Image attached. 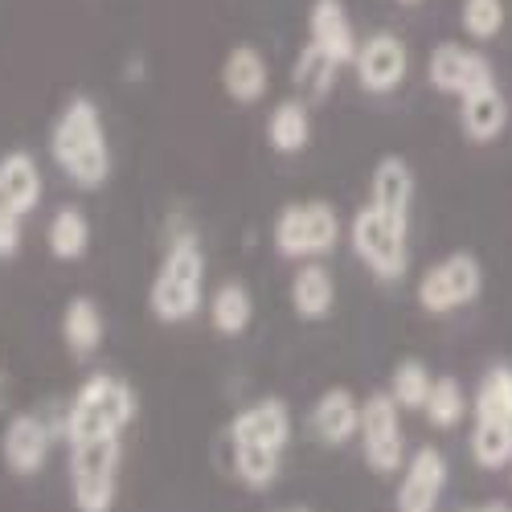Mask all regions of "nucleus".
Instances as JSON below:
<instances>
[{"instance_id":"nucleus-2","label":"nucleus","mask_w":512,"mask_h":512,"mask_svg":"<svg viewBox=\"0 0 512 512\" xmlns=\"http://www.w3.org/2000/svg\"><path fill=\"white\" fill-rule=\"evenodd\" d=\"M201 300H205V250L197 230L181 226L168 234V246L148 287V308L160 324H185L201 312Z\"/></svg>"},{"instance_id":"nucleus-20","label":"nucleus","mask_w":512,"mask_h":512,"mask_svg":"<svg viewBox=\"0 0 512 512\" xmlns=\"http://www.w3.org/2000/svg\"><path fill=\"white\" fill-rule=\"evenodd\" d=\"M459 127L472 144H492L508 127V99L500 95V87H484L476 95H463L459 99Z\"/></svg>"},{"instance_id":"nucleus-28","label":"nucleus","mask_w":512,"mask_h":512,"mask_svg":"<svg viewBox=\"0 0 512 512\" xmlns=\"http://www.w3.org/2000/svg\"><path fill=\"white\" fill-rule=\"evenodd\" d=\"M431 390H435V377H431V369H426L418 357H410V361H402V365L394 369L390 394H394V402H398L402 410H422L426 398H431Z\"/></svg>"},{"instance_id":"nucleus-7","label":"nucleus","mask_w":512,"mask_h":512,"mask_svg":"<svg viewBox=\"0 0 512 512\" xmlns=\"http://www.w3.org/2000/svg\"><path fill=\"white\" fill-rule=\"evenodd\" d=\"M484 291V267L476 254L455 250L447 259H439L435 267H426V275L418 279V308L431 316H447L459 312L472 300H480Z\"/></svg>"},{"instance_id":"nucleus-14","label":"nucleus","mask_w":512,"mask_h":512,"mask_svg":"<svg viewBox=\"0 0 512 512\" xmlns=\"http://www.w3.org/2000/svg\"><path fill=\"white\" fill-rule=\"evenodd\" d=\"M308 41H316V46L324 54H332L340 66H353L361 41H357V29H353V17L345 9V0H312Z\"/></svg>"},{"instance_id":"nucleus-19","label":"nucleus","mask_w":512,"mask_h":512,"mask_svg":"<svg viewBox=\"0 0 512 512\" xmlns=\"http://www.w3.org/2000/svg\"><path fill=\"white\" fill-rule=\"evenodd\" d=\"M0 189L9 197V209L29 218V213L41 205V193H46V181H41V164L33 152L13 148L0 156Z\"/></svg>"},{"instance_id":"nucleus-18","label":"nucleus","mask_w":512,"mask_h":512,"mask_svg":"<svg viewBox=\"0 0 512 512\" xmlns=\"http://www.w3.org/2000/svg\"><path fill=\"white\" fill-rule=\"evenodd\" d=\"M103 336H107V320L103 308L91 300V295H74V300L62 308V340H66V353L74 361H91L103 349Z\"/></svg>"},{"instance_id":"nucleus-25","label":"nucleus","mask_w":512,"mask_h":512,"mask_svg":"<svg viewBox=\"0 0 512 512\" xmlns=\"http://www.w3.org/2000/svg\"><path fill=\"white\" fill-rule=\"evenodd\" d=\"M230 467L238 484L263 492L279 480V467H283V451L279 447H263V443H230Z\"/></svg>"},{"instance_id":"nucleus-4","label":"nucleus","mask_w":512,"mask_h":512,"mask_svg":"<svg viewBox=\"0 0 512 512\" xmlns=\"http://www.w3.org/2000/svg\"><path fill=\"white\" fill-rule=\"evenodd\" d=\"M123 435L70 443V496L78 512H111L119 492Z\"/></svg>"},{"instance_id":"nucleus-3","label":"nucleus","mask_w":512,"mask_h":512,"mask_svg":"<svg viewBox=\"0 0 512 512\" xmlns=\"http://www.w3.org/2000/svg\"><path fill=\"white\" fill-rule=\"evenodd\" d=\"M140 402L136 390L127 386L115 373H91L82 386L74 390L66 414H62V435L66 443L82 439H103V435H123L132 426Z\"/></svg>"},{"instance_id":"nucleus-9","label":"nucleus","mask_w":512,"mask_h":512,"mask_svg":"<svg viewBox=\"0 0 512 512\" xmlns=\"http://www.w3.org/2000/svg\"><path fill=\"white\" fill-rule=\"evenodd\" d=\"M353 74H357V87L369 91V95H394L406 74H410V50L406 41L390 29L381 33H369L361 46H357V58H353Z\"/></svg>"},{"instance_id":"nucleus-29","label":"nucleus","mask_w":512,"mask_h":512,"mask_svg":"<svg viewBox=\"0 0 512 512\" xmlns=\"http://www.w3.org/2000/svg\"><path fill=\"white\" fill-rule=\"evenodd\" d=\"M426 422L435 426V431H451V426L467 414V398H463V386L455 377H435V390L422 406Z\"/></svg>"},{"instance_id":"nucleus-24","label":"nucleus","mask_w":512,"mask_h":512,"mask_svg":"<svg viewBox=\"0 0 512 512\" xmlns=\"http://www.w3.org/2000/svg\"><path fill=\"white\" fill-rule=\"evenodd\" d=\"M250 320H254V295L246 283L226 279V283L213 287V295H209V324L213 328L222 336H242L250 328Z\"/></svg>"},{"instance_id":"nucleus-5","label":"nucleus","mask_w":512,"mask_h":512,"mask_svg":"<svg viewBox=\"0 0 512 512\" xmlns=\"http://www.w3.org/2000/svg\"><path fill=\"white\" fill-rule=\"evenodd\" d=\"M410 226L381 213L377 205H361L349 222V242H353V254L381 279V283H394L406 275L410 267Z\"/></svg>"},{"instance_id":"nucleus-13","label":"nucleus","mask_w":512,"mask_h":512,"mask_svg":"<svg viewBox=\"0 0 512 512\" xmlns=\"http://www.w3.org/2000/svg\"><path fill=\"white\" fill-rule=\"evenodd\" d=\"M226 439L230 443H263V447H287L291 439V410L283 398H263V402H250L246 410H238L226 426Z\"/></svg>"},{"instance_id":"nucleus-21","label":"nucleus","mask_w":512,"mask_h":512,"mask_svg":"<svg viewBox=\"0 0 512 512\" xmlns=\"http://www.w3.org/2000/svg\"><path fill=\"white\" fill-rule=\"evenodd\" d=\"M267 144L279 156H295L312 144V111L308 99H283L267 115Z\"/></svg>"},{"instance_id":"nucleus-34","label":"nucleus","mask_w":512,"mask_h":512,"mask_svg":"<svg viewBox=\"0 0 512 512\" xmlns=\"http://www.w3.org/2000/svg\"><path fill=\"white\" fill-rule=\"evenodd\" d=\"M0 213H9V197H5V189H0Z\"/></svg>"},{"instance_id":"nucleus-10","label":"nucleus","mask_w":512,"mask_h":512,"mask_svg":"<svg viewBox=\"0 0 512 512\" xmlns=\"http://www.w3.org/2000/svg\"><path fill=\"white\" fill-rule=\"evenodd\" d=\"M426 78H431V87L443 91V95H476L484 87H496V70L484 54L467 50L463 41H439L426 58Z\"/></svg>"},{"instance_id":"nucleus-8","label":"nucleus","mask_w":512,"mask_h":512,"mask_svg":"<svg viewBox=\"0 0 512 512\" xmlns=\"http://www.w3.org/2000/svg\"><path fill=\"white\" fill-rule=\"evenodd\" d=\"M361 451L365 463L377 476H394L402 472L406 459V439H402V406L394 394H369L361 402Z\"/></svg>"},{"instance_id":"nucleus-31","label":"nucleus","mask_w":512,"mask_h":512,"mask_svg":"<svg viewBox=\"0 0 512 512\" xmlns=\"http://www.w3.org/2000/svg\"><path fill=\"white\" fill-rule=\"evenodd\" d=\"M504 0H463L459 5V25L472 41H492L504 29Z\"/></svg>"},{"instance_id":"nucleus-32","label":"nucleus","mask_w":512,"mask_h":512,"mask_svg":"<svg viewBox=\"0 0 512 512\" xmlns=\"http://www.w3.org/2000/svg\"><path fill=\"white\" fill-rule=\"evenodd\" d=\"M21 242H25V218L21 213H0V263H9L21 254Z\"/></svg>"},{"instance_id":"nucleus-16","label":"nucleus","mask_w":512,"mask_h":512,"mask_svg":"<svg viewBox=\"0 0 512 512\" xmlns=\"http://www.w3.org/2000/svg\"><path fill=\"white\" fill-rule=\"evenodd\" d=\"M369 205H377L381 213L406 222L410 226V209H414V168L402 156H381L373 164L369 177Z\"/></svg>"},{"instance_id":"nucleus-38","label":"nucleus","mask_w":512,"mask_h":512,"mask_svg":"<svg viewBox=\"0 0 512 512\" xmlns=\"http://www.w3.org/2000/svg\"><path fill=\"white\" fill-rule=\"evenodd\" d=\"M283 512H308V508H283Z\"/></svg>"},{"instance_id":"nucleus-30","label":"nucleus","mask_w":512,"mask_h":512,"mask_svg":"<svg viewBox=\"0 0 512 512\" xmlns=\"http://www.w3.org/2000/svg\"><path fill=\"white\" fill-rule=\"evenodd\" d=\"M512 414V369L496 365L484 373L476 390V418H508Z\"/></svg>"},{"instance_id":"nucleus-23","label":"nucleus","mask_w":512,"mask_h":512,"mask_svg":"<svg viewBox=\"0 0 512 512\" xmlns=\"http://www.w3.org/2000/svg\"><path fill=\"white\" fill-rule=\"evenodd\" d=\"M46 246L58 263H78L91 250V218L78 205H58L46 226Z\"/></svg>"},{"instance_id":"nucleus-22","label":"nucleus","mask_w":512,"mask_h":512,"mask_svg":"<svg viewBox=\"0 0 512 512\" xmlns=\"http://www.w3.org/2000/svg\"><path fill=\"white\" fill-rule=\"evenodd\" d=\"M336 304V283L332 271L316 259H308L300 271L291 275V308L300 320H324Z\"/></svg>"},{"instance_id":"nucleus-17","label":"nucleus","mask_w":512,"mask_h":512,"mask_svg":"<svg viewBox=\"0 0 512 512\" xmlns=\"http://www.w3.org/2000/svg\"><path fill=\"white\" fill-rule=\"evenodd\" d=\"M312 431L320 443L328 447H345L349 439L361 435V402L353 398V390H324L312 406Z\"/></svg>"},{"instance_id":"nucleus-37","label":"nucleus","mask_w":512,"mask_h":512,"mask_svg":"<svg viewBox=\"0 0 512 512\" xmlns=\"http://www.w3.org/2000/svg\"><path fill=\"white\" fill-rule=\"evenodd\" d=\"M504 426H508V435H512V414H508V418H504Z\"/></svg>"},{"instance_id":"nucleus-27","label":"nucleus","mask_w":512,"mask_h":512,"mask_svg":"<svg viewBox=\"0 0 512 512\" xmlns=\"http://www.w3.org/2000/svg\"><path fill=\"white\" fill-rule=\"evenodd\" d=\"M472 459L488 472H500V467L512 459V435L504 418H476V431H472Z\"/></svg>"},{"instance_id":"nucleus-35","label":"nucleus","mask_w":512,"mask_h":512,"mask_svg":"<svg viewBox=\"0 0 512 512\" xmlns=\"http://www.w3.org/2000/svg\"><path fill=\"white\" fill-rule=\"evenodd\" d=\"M0 406H5V373H0Z\"/></svg>"},{"instance_id":"nucleus-15","label":"nucleus","mask_w":512,"mask_h":512,"mask_svg":"<svg viewBox=\"0 0 512 512\" xmlns=\"http://www.w3.org/2000/svg\"><path fill=\"white\" fill-rule=\"evenodd\" d=\"M222 91L238 103V107H254L259 99H267L271 91V66L263 58L259 46H234L222 62Z\"/></svg>"},{"instance_id":"nucleus-36","label":"nucleus","mask_w":512,"mask_h":512,"mask_svg":"<svg viewBox=\"0 0 512 512\" xmlns=\"http://www.w3.org/2000/svg\"><path fill=\"white\" fill-rule=\"evenodd\" d=\"M398 5H422V0H398Z\"/></svg>"},{"instance_id":"nucleus-6","label":"nucleus","mask_w":512,"mask_h":512,"mask_svg":"<svg viewBox=\"0 0 512 512\" xmlns=\"http://www.w3.org/2000/svg\"><path fill=\"white\" fill-rule=\"evenodd\" d=\"M271 238L283 259H295V263L324 259L340 242V213L328 201H291L279 209Z\"/></svg>"},{"instance_id":"nucleus-26","label":"nucleus","mask_w":512,"mask_h":512,"mask_svg":"<svg viewBox=\"0 0 512 512\" xmlns=\"http://www.w3.org/2000/svg\"><path fill=\"white\" fill-rule=\"evenodd\" d=\"M336 74H340V62L332 54H324L316 41H304V50L295 54V66H291L295 91L316 103V99H324L336 87Z\"/></svg>"},{"instance_id":"nucleus-33","label":"nucleus","mask_w":512,"mask_h":512,"mask_svg":"<svg viewBox=\"0 0 512 512\" xmlns=\"http://www.w3.org/2000/svg\"><path fill=\"white\" fill-rule=\"evenodd\" d=\"M467 512H512L508 504H500V500H492V504H480V508H467Z\"/></svg>"},{"instance_id":"nucleus-12","label":"nucleus","mask_w":512,"mask_h":512,"mask_svg":"<svg viewBox=\"0 0 512 512\" xmlns=\"http://www.w3.org/2000/svg\"><path fill=\"white\" fill-rule=\"evenodd\" d=\"M447 488V459L439 447H418L402 472L394 508L398 512H435Z\"/></svg>"},{"instance_id":"nucleus-11","label":"nucleus","mask_w":512,"mask_h":512,"mask_svg":"<svg viewBox=\"0 0 512 512\" xmlns=\"http://www.w3.org/2000/svg\"><path fill=\"white\" fill-rule=\"evenodd\" d=\"M50 443H54L50 422L41 414H33V410H21V414L9 418L5 435H0V459H5V467L13 476L29 480V476H37L41 467H46Z\"/></svg>"},{"instance_id":"nucleus-1","label":"nucleus","mask_w":512,"mask_h":512,"mask_svg":"<svg viewBox=\"0 0 512 512\" xmlns=\"http://www.w3.org/2000/svg\"><path fill=\"white\" fill-rule=\"evenodd\" d=\"M50 160L74 189H103L111 181V140L91 95H70L50 123Z\"/></svg>"}]
</instances>
